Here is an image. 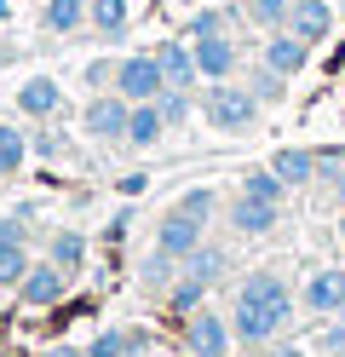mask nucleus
Masks as SVG:
<instances>
[{
    "instance_id": "obj_3",
    "label": "nucleus",
    "mask_w": 345,
    "mask_h": 357,
    "mask_svg": "<svg viewBox=\"0 0 345 357\" xmlns=\"http://www.w3.org/2000/svg\"><path fill=\"white\" fill-rule=\"evenodd\" d=\"M230 323L219 317V311H190V323H184V351L190 357H224L230 351Z\"/></svg>"
},
{
    "instance_id": "obj_25",
    "label": "nucleus",
    "mask_w": 345,
    "mask_h": 357,
    "mask_svg": "<svg viewBox=\"0 0 345 357\" xmlns=\"http://www.w3.org/2000/svg\"><path fill=\"white\" fill-rule=\"evenodd\" d=\"M23 277H29V248H23V242L0 248V288H17Z\"/></svg>"
},
{
    "instance_id": "obj_1",
    "label": "nucleus",
    "mask_w": 345,
    "mask_h": 357,
    "mask_svg": "<svg viewBox=\"0 0 345 357\" xmlns=\"http://www.w3.org/2000/svg\"><path fill=\"white\" fill-rule=\"evenodd\" d=\"M115 93H121L127 104H150L167 93V75H161V58L155 52H132L121 58V70H115Z\"/></svg>"
},
{
    "instance_id": "obj_34",
    "label": "nucleus",
    "mask_w": 345,
    "mask_h": 357,
    "mask_svg": "<svg viewBox=\"0 0 345 357\" xmlns=\"http://www.w3.org/2000/svg\"><path fill=\"white\" fill-rule=\"evenodd\" d=\"M345 167V150H316V178H334Z\"/></svg>"
},
{
    "instance_id": "obj_19",
    "label": "nucleus",
    "mask_w": 345,
    "mask_h": 357,
    "mask_svg": "<svg viewBox=\"0 0 345 357\" xmlns=\"http://www.w3.org/2000/svg\"><path fill=\"white\" fill-rule=\"evenodd\" d=\"M178 271H190V277H201L207 288H213V282L230 271V254H224V248H213V242H201L190 259H178Z\"/></svg>"
},
{
    "instance_id": "obj_11",
    "label": "nucleus",
    "mask_w": 345,
    "mask_h": 357,
    "mask_svg": "<svg viewBox=\"0 0 345 357\" xmlns=\"http://www.w3.org/2000/svg\"><path fill=\"white\" fill-rule=\"evenodd\" d=\"M63 282H69L63 265H29V277L17 282V294H23V305H58Z\"/></svg>"
},
{
    "instance_id": "obj_18",
    "label": "nucleus",
    "mask_w": 345,
    "mask_h": 357,
    "mask_svg": "<svg viewBox=\"0 0 345 357\" xmlns=\"http://www.w3.org/2000/svg\"><path fill=\"white\" fill-rule=\"evenodd\" d=\"M270 173L282 178V185H311V178H316V155L311 150H276L270 155Z\"/></svg>"
},
{
    "instance_id": "obj_36",
    "label": "nucleus",
    "mask_w": 345,
    "mask_h": 357,
    "mask_svg": "<svg viewBox=\"0 0 345 357\" xmlns=\"http://www.w3.org/2000/svg\"><path fill=\"white\" fill-rule=\"evenodd\" d=\"M69 144L63 139H52V132H35V155H46V162H52V155H63Z\"/></svg>"
},
{
    "instance_id": "obj_15",
    "label": "nucleus",
    "mask_w": 345,
    "mask_h": 357,
    "mask_svg": "<svg viewBox=\"0 0 345 357\" xmlns=\"http://www.w3.org/2000/svg\"><path fill=\"white\" fill-rule=\"evenodd\" d=\"M230 225H236L242 236H265L276 225V208L259 202V196H236V202H230Z\"/></svg>"
},
{
    "instance_id": "obj_23",
    "label": "nucleus",
    "mask_w": 345,
    "mask_h": 357,
    "mask_svg": "<svg viewBox=\"0 0 345 357\" xmlns=\"http://www.w3.org/2000/svg\"><path fill=\"white\" fill-rule=\"evenodd\" d=\"M282 190H288V185H282L270 167H259V173L242 178V196H259V202H270V208H282Z\"/></svg>"
},
{
    "instance_id": "obj_22",
    "label": "nucleus",
    "mask_w": 345,
    "mask_h": 357,
    "mask_svg": "<svg viewBox=\"0 0 345 357\" xmlns=\"http://www.w3.org/2000/svg\"><path fill=\"white\" fill-rule=\"evenodd\" d=\"M86 17H92V24H98V29L115 40V35L127 29V0H92V6H86Z\"/></svg>"
},
{
    "instance_id": "obj_6",
    "label": "nucleus",
    "mask_w": 345,
    "mask_h": 357,
    "mask_svg": "<svg viewBox=\"0 0 345 357\" xmlns=\"http://www.w3.org/2000/svg\"><path fill=\"white\" fill-rule=\"evenodd\" d=\"M201 225H207V219L184 213V208H167V219H161V231H155V248L173 254V259H190L201 248Z\"/></svg>"
},
{
    "instance_id": "obj_16",
    "label": "nucleus",
    "mask_w": 345,
    "mask_h": 357,
    "mask_svg": "<svg viewBox=\"0 0 345 357\" xmlns=\"http://www.w3.org/2000/svg\"><path fill=\"white\" fill-rule=\"evenodd\" d=\"M86 6H92V0H40V29H52V35L81 29L86 24Z\"/></svg>"
},
{
    "instance_id": "obj_2",
    "label": "nucleus",
    "mask_w": 345,
    "mask_h": 357,
    "mask_svg": "<svg viewBox=\"0 0 345 357\" xmlns=\"http://www.w3.org/2000/svg\"><path fill=\"white\" fill-rule=\"evenodd\" d=\"M207 121L219 132H247L259 121V98H253V86H213L207 93Z\"/></svg>"
},
{
    "instance_id": "obj_37",
    "label": "nucleus",
    "mask_w": 345,
    "mask_h": 357,
    "mask_svg": "<svg viewBox=\"0 0 345 357\" xmlns=\"http://www.w3.org/2000/svg\"><path fill=\"white\" fill-rule=\"evenodd\" d=\"M265 357H305V346H265Z\"/></svg>"
},
{
    "instance_id": "obj_27",
    "label": "nucleus",
    "mask_w": 345,
    "mask_h": 357,
    "mask_svg": "<svg viewBox=\"0 0 345 357\" xmlns=\"http://www.w3.org/2000/svg\"><path fill=\"white\" fill-rule=\"evenodd\" d=\"M81 259H86V242H81L75 231H58V236H52V265H63V271H75Z\"/></svg>"
},
{
    "instance_id": "obj_40",
    "label": "nucleus",
    "mask_w": 345,
    "mask_h": 357,
    "mask_svg": "<svg viewBox=\"0 0 345 357\" xmlns=\"http://www.w3.org/2000/svg\"><path fill=\"white\" fill-rule=\"evenodd\" d=\"M334 196H339V208H345V167L334 173Z\"/></svg>"
},
{
    "instance_id": "obj_13",
    "label": "nucleus",
    "mask_w": 345,
    "mask_h": 357,
    "mask_svg": "<svg viewBox=\"0 0 345 357\" xmlns=\"http://www.w3.org/2000/svg\"><path fill=\"white\" fill-rule=\"evenodd\" d=\"M190 47H196V63H201V81H224L236 70V47L224 35H190Z\"/></svg>"
},
{
    "instance_id": "obj_21",
    "label": "nucleus",
    "mask_w": 345,
    "mask_h": 357,
    "mask_svg": "<svg viewBox=\"0 0 345 357\" xmlns=\"http://www.w3.org/2000/svg\"><path fill=\"white\" fill-rule=\"evenodd\" d=\"M23 162H29V139H23L17 127H6V121H0V178H12Z\"/></svg>"
},
{
    "instance_id": "obj_8",
    "label": "nucleus",
    "mask_w": 345,
    "mask_h": 357,
    "mask_svg": "<svg viewBox=\"0 0 345 357\" xmlns=\"http://www.w3.org/2000/svg\"><path fill=\"white\" fill-rule=\"evenodd\" d=\"M155 58H161L167 86H178V93H190V86L201 81V63H196V47H190V40H161Z\"/></svg>"
},
{
    "instance_id": "obj_14",
    "label": "nucleus",
    "mask_w": 345,
    "mask_h": 357,
    "mask_svg": "<svg viewBox=\"0 0 345 357\" xmlns=\"http://www.w3.org/2000/svg\"><path fill=\"white\" fill-rule=\"evenodd\" d=\"M17 109H23V116H58V109H63V86L52 81V75H29V81H23V93H17Z\"/></svg>"
},
{
    "instance_id": "obj_30",
    "label": "nucleus",
    "mask_w": 345,
    "mask_h": 357,
    "mask_svg": "<svg viewBox=\"0 0 345 357\" xmlns=\"http://www.w3.org/2000/svg\"><path fill=\"white\" fill-rule=\"evenodd\" d=\"M173 208H184V213H196V219H213V190H184Z\"/></svg>"
},
{
    "instance_id": "obj_24",
    "label": "nucleus",
    "mask_w": 345,
    "mask_h": 357,
    "mask_svg": "<svg viewBox=\"0 0 345 357\" xmlns=\"http://www.w3.org/2000/svg\"><path fill=\"white\" fill-rule=\"evenodd\" d=\"M201 294H207V282L201 277H190V271H178V282H173V311H184V317H190V311H201Z\"/></svg>"
},
{
    "instance_id": "obj_9",
    "label": "nucleus",
    "mask_w": 345,
    "mask_h": 357,
    "mask_svg": "<svg viewBox=\"0 0 345 357\" xmlns=\"http://www.w3.org/2000/svg\"><path fill=\"white\" fill-rule=\"evenodd\" d=\"M288 29L305 40V47H316V40H328V29H334V6L328 0H293L288 6Z\"/></svg>"
},
{
    "instance_id": "obj_35",
    "label": "nucleus",
    "mask_w": 345,
    "mask_h": 357,
    "mask_svg": "<svg viewBox=\"0 0 345 357\" xmlns=\"http://www.w3.org/2000/svg\"><path fill=\"white\" fill-rule=\"evenodd\" d=\"M12 242H29V231H23V219H0V248H12Z\"/></svg>"
},
{
    "instance_id": "obj_29",
    "label": "nucleus",
    "mask_w": 345,
    "mask_h": 357,
    "mask_svg": "<svg viewBox=\"0 0 345 357\" xmlns=\"http://www.w3.org/2000/svg\"><path fill=\"white\" fill-rule=\"evenodd\" d=\"M282 81H288V75H276V70H270V63H265V70H259V75H253V98H259V104L270 98V104H276V98H282Z\"/></svg>"
},
{
    "instance_id": "obj_31",
    "label": "nucleus",
    "mask_w": 345,
    "mask_h": 357,
    "mask_svg": "<svg viewBox=\"0 0 345 357\" xmlns=\"http://www.w3.org/2000/svg\"><path fill=\"white\" fill-rule=\"evenodd\" d=\"M167 277H173V254H161V248H155V254L144 259V282H150V288H161Z\"/></svg>"
},
{
    "instance_id": "obj_41",
    "label": "nucleus",
    "mask_w": 345,
    "mask_h": 357,
    "mask_svg": "<svg viewBox=\"0 0 345 357\" xmlns=\"http://www.w3.org/2000/svg\"><path fill=\"white\" fill-rule=\"evenodd\" d=\"M339 242H345V219H339Z\"/></svg>"
},
{
    "instance_id": "obj_12",
    "label": "nucleus",
    "mask_w": 345,
    "mask_h": 357,
    "mask_svg": "<svg viewBox=\"0 0 345 357\" xmlns=\"http://www.w3.org/2000/svg\"><path fill=\"white\" fill-rule=\"evenodd\" d=\"M305 305L316 311V317L345 311V271H311L305 277Z\"/></svg>"
},
{
    "instance_id": "obj_39",
    "label": "nucleus",
    "mask_w": 345,
    "mask_h": 357,
    "mask_svg": "<svg viewBox=\"0 0 345 357\" xmlns=\"http://www.w3.org/2000/svg\"><path fill=\"white\" fill-rule=\"evenodd\" d=\"M328 351H345V328H334V334H328Z\"/></svg>"
},
{
    "instance_id": "obj_4",
    "label": "nucleus",
    "mask_w": 345,
    "mask_h": 357,
    "mask_svg": "<svg viewBox=\"0 0 345 357\" xmlns=\"http://www.w3.org/2000/svg\"><path fill=\"white\" fill-rule=\"evenodd\" d=\"M127 116H132V104L121 98V93H98L86 104V116H81V127L92 132V139H104V144H115V139H127Z\"/></svg>"
},
{
    "instance_id": "obj_7",
    "label": "nucleus",
    "mask_w": 345,
    "mask_h": 357,
    "mask_svg": "<svg viewBox=\"0 0 345 357\" xmlns=\"http://www.w3.org/2000/svg\"><path fill=\"white\" fill-rule=\"evenodd\" d=\"M282 328H288V323H276L270 311L247 305V300H236V311H230V334H236V346H270Z\"/></svg>"
},
{
    "instance_id": "obj_38",
    "label": "nucleus",
    "mask_w": 345,
    "mask_h": 357,
    "mask_svg": "<svg viewBox=\"0 0 345 357\" xmlns=\"http://www.w3.org/2000/svg\"><path fill=\"white\" fill-rule=\"evenodd\" d=\"M40 357H86V351H75V346H46Z\"/></svg>"
},
{
    "instance_id": "obj_20",
    "label": "nucleus",
    "mask_w": 345,
    "mask_h": 357,
    "mask_svg": "<svg viewBox=\"0 0 345 357\" xmlns=\"http://www.w3.org/2000/svg\"><path fill=\"white\" fill-rule=\"evenodd\" d=\"M132 351H144V334H121V328H104L86 346V357H132Z\"/></svg>"
},
{
    "instance_id": "obj_10",
    "label": "nucleus",
    "mask_w": 345,
    "mask_h": 357,
    "mask_svg": "<svg viewBox=\"0 0 345 357\" xmlns=\"http://www.w3.org/2000/svg\"><path fill=\"white\" fill-rule=\"evenodd\" d=\"M265 63H270L276 75H299V70L311 63V47H305L293 29H270V40H265Z\"/></svg>"
},
{
    "instance_id": "obj_5",
    "label": "nucleus",
    "mask_w": 345,
    "mask_h": 357,
    "mask_svg": "<svg viewBox=\"0 0 345 357\" xmlns=\"http://www.w3.org/2000/svg\"><path fill=\"white\" fill-rule=\"evenodd\" d=\"M242 300H247V305H259V311H270L276 323H293V294H288V282L276 277V271H247Z\"/></svg>"
},
{
    "instance_id": "obj_32",
    "label": "nucleus",
    "mask_w": 345,
    "mask_h": 357,
    "mask_svg": "<svg viewBox=\"0 0 345 357\" xmlns=\"http://www.w3.org/2000/svg\"><path fill=\"white\" fill-rule=\"evenodd\" d=\"M115 70H121L115 58H98V63H86V86H115Z\"/></svg>"
},
{
    "instance_id": "obj_28",
    "label": "nucleus",
    "mask_w": 345,
    "mask_h": 357,
    "mask_svg": "<svg viewBox=\"0 0 345 357\" xmlns=\"http://www.w3.org/2000/svg\"><path fill=\"white\" fill-rule=\"evenodd\" d=\"M155 109H161V121H167V127H184V116H190V93H178V86H167V93L155 98Z\"/></svg>"
},
{
    "instance_id": "obj_17",
    "label": "nucleus",
    "mask_w": 345,
    "mask_h": 357,
    "mask_svg": "<svg viewBox=\"0 0 345 357\" xmlns=\"http://www.w3.org/2000/svg\"><path fill=\"white\" fill-rule=\"evenodd\" d=\"M161 132H167V121H161L155 98H150V104H132V116H127V139H132L138 150H150V144H161Z\"/></svg>"
},
{
    "instance_id": "obj_26",
    "label": "nucleus",
    "mask_w": 345,
    "mask_h": 357,
    "mask_svg": "<svg viewBox=\"0 0 345 357\" xmlns=\"http://www.w3.org/2000/svg\"><path fill=\"white\" fill-rule=\"evenodd\" d=\"M288 6H293V0H247V17L259 29H282L288 24Z\"/></svg>"
},
{
    "instance_id": "obj_33",
    "label": "nucleus",
    "mask_w": 345,
    "mask_h": 357,
    "mask_svg": "<svg viewBox=\"0 0 345 357\" xmlns=\"http://www.w3.org/2000/svg\"><path fill=\"white\" fill-rule=\"evenodd\" d=\"M184 35H224V12H201V17H190V29Z\"/></svg>"
}]
</instances>
